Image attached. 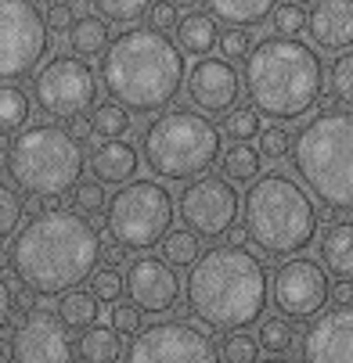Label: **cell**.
<instances>
[{
    "label": "cell",
    "mask_w": 353,
    "mask_h": 363,
    "mask_svg": "<svg viewBox=\"0 0 353 363\" xmlns=\"http://www.w3.org/2000/svg\"><path fill=\"white\" fill-rule=\"evenodd\" d=\"M101 267L97 227L69 209L36 213L8 245V270L36 298H58L76 291Z\"/></svg>",
    "instance_id": "cell-1"
},
{
    "label": "cell",
    "mask_w": 353,
    "mask_h": 363,
    "mask_svg": "<svg viewBox=\"0 0 353 363\" xmlns=\"http://www.w3.org/2000/svg\"><path fill=\"white\" fill-rule=\"evenodd\" d=\"M184 298L202 328L234 335L264 317L271 298V274L252 248L213 245L188 270Z\"/></svg>",
    "instance_id": "cell-2"
},
{
    "label": "cell",
    "mask_w": 353,
    "mask_h": 363,
    "mask_svg": "<svg viewBox=\"0 0 353 363\" xmlns=\"http://www.w3.org/2000/svg\"><path fill=\"white\" fill-rule=\"evenodd\" d=\"M97 76L109 101L137 116H159L184 90L188 65L184 50L166 33L156 26H130L101 55Z\"/></svg>",
    "instance_id": "cell-3"
},
{
    "label": "cell",
    "mask_w": 353,
    "mask_h": 363,
    "mask_svg": "<svg viewBox=\"0 0 353 363\" xmlns=\"http://www.w3.org/2000/svg\"><path fill=\"white\" fill-rule=\"evenodd\" d=\"M241 90L249 105L278 126L307 119L325 97V62L317 47L303 40L267 36L249 50L241 69Z\"/></svg>",
    "instance_id": "cell-4"
},
{
    "label": "cell",
    "mask_w": 353,
    "mask_h": 363,
    "mask_svg": "<svg viewBox=\"0 0 353 363\" xmlns=\"http://www.w3.org/2000/svg\"><path fill=\"white\" fill-rule=\"evenodd\" d=\"M292 169L328 213H353V108H317L292 137Z\"/></svg>",
    "instance_id": "cell-5"
},
{
    "label": "cell",
    "mask_w": 353,
    "mask_h": 363,
    "mask_svg": "<svg viewBox=\"0 0 353 363\" xmlns=\"http://www.w3.org/2000/svg\"><path fill=\"white\" fill-rule=\"evenodd\" d=\"M241 227L267 259H292L317 238V205L295 177L271 169L249 184L241 198Z\"/></svg>",
    "instance_id": "cell-6"
},
{
    "label": "cell",
    "mask_w": 353,
    "mask_h": 363,
    "mask_svg": "<svg viewBox=\"0 0 353 363\" xmlns=\"http://www.w3.org/2000/svg\"><path fill=\"white\" fill-rule=\"evenodd\" d=\"M4 169L29 198H62L83 180L87 151L58 123H29L8 140Z\"/></svg>",
    "instance_id": "cell-7"
},
{
    "label": "cell",
    "mask_w": 353,
    "mask_h": 363,
    "mask_svg": "<svg viewBox=\"0 0 353 363\" xmlns=\"http://www.w3.org/2000/svg\"><path fill=\"white\" fill-rule=\"evenodd\" d=\"M141 155L156 180L188 184L220 162L224 133L210 116L195 108H166L144 126Z\"/></svg>",
    "instance_id": "cell-8"
},
{
    "label": "cell",
    "mask_w": 353,
    "mask_h": 363,
    "mask_svg": "<svg viewBox=\"0 0 353 363\" xmlns=\"http://www.w3.org/2000/svg\"><path fill=\"white\" fill-rule=\"evenodd\" d=\"M173 227V194L163 180H130L105 205V230L126 252L156 248Z\"/></svg>",
    "instance_id": "cell-9"
},
{
    "label": "cell",
    "mask_w": 353,
    "mask_h": 363,
    "mask_svg": "<svg viewBox=\"0 0 353 363\" xmlns=\"http://www.w3.org/2000/svg\"><path fill=\"white\" fill-rule=\"evenodd\" d=\"M33 105L50 123H69L76 116H87V108L97 105V72L87 58L50 55L33 72Z\"/></svg>",
    "instance_id": "cell-10"
},
{
    "label": "cell",
    "mask_w": 353,
    "mask_h": 363,
    "mask_svg": "<svg viewBox=\"0 0 353 363\" xmlns=\"http://www.w3.org/2000/svg\"><path fill=\"white\" fill-rule=\"evenodd\" d=\"M50 29L36 0H0V83H15L47 62Z\"/></svg>",
    "instance_id": "cell-11"
},
{
    "label": "cell",
    "mask_w": 353,
    "mask_h": 363,
    "mask_svg": "<svg viewBox=\"0 0 353 363\" xmlns=\"http://www.w3.org/2000/svg\"><path fill=\"white\" fill-rule=\"evenodd\" d=\"M123 363H224L220 345L191 320H156L123 349Z\"/></svg>",
    "instance_id": "cell-12"
},
{
    "label": "cell",
    "mask_w": 353,
    "mask_h": 363,
    "mask_svg": "<svg viewBox=\"0 0 353 363\" xmlns=\"http://www.w3.org/2000/svg\"><path fill=\"white\" fill-rule=\"evenodd\" d=\"M238 209H241V198L234 184L217 173H202L188 180L184 191L177 194V216L195 238H206V241L224 238L238 223Z\"/></svg>",
    "instance_id": "cell-13"
},
{
    "label": "cell",
    "mask_w": 353,
    "mask_h": 363,
    "mask_svg": "<svg viewBox=\"0 0 353 363\" xmlns=\"http://www.w3.org/2000/svg\"><path fill=\"white\" fill-rule=\"evenodd\" d=\"M271 298L285 320H314L332 298L328 270L310 255L281 259L271 277Z\"/></svg>",
    "instance_id": "cell-14"
},
{
    "label": "cell",
    "mask_w": 353,
    "mask_h": 363,
    "mask_svg": "<svg viewBox=\"0 0 353 363\" xmlns=\"http://www.w3.org/2000/svg\"><path fill=\"white\" fill-rule=\"evenodd\" d=\"M11 363H72L76 342L50 309H26L8 335Z\"/></svg>",
    "instance_id": "cell-15"
},
{
    "label": "cell",
    "mask_w": 353,
    "mask_h": 363,
    "mask_svg": "<svg viewBox=\"0 0 353 363\" xmlns=\"http://www.w3.org/2000/svg\"><path fill=\"white\" fill-rule=\"evenodd\" d=\"M180 277L177 270L159 255H137L126 263V274H123V295L126 302H134L141 313H151V317H163L180 302Z\"/></svg>",
    "instance_id": "cell-16"
},
{
    "label": "cell",
    "mask_w": 353,
    "mask_h": 363,
    "mask_svg": "<svg viewBox=\"0 0 353 363\" xmlns=\"http://www.w3.org/2000/svg\"><path fill=\"white\" fill-rule=\"evenodd\" d=\"M188 101L202 116H227L241 97V76L227 58H198L184 76Z\"/></svg>",
    "instance_id": "cell-17"
},
{
    "label": "cell",
    "mask_w": 353,
    "mask_h": 363,
    "mask_svg": "<svg viewBox=\"0 0 353 363\" xmlns=\"http://www.w3.org/2000/svg\"><path fill=\"white\" fill-rule=\"evenodd\" d=\"M303 363H353V306H335L307 324L299 338Z\"/></svg>",
    "instance_id": "cell-18"
},
{
    "label": "cell",
    "mask_w": 353,
    "mask_h": 363,
    "mask_svg": "<svg viewBox=\"0 0 353 363\" xmlns=\"http://www.w3.org/2000/svg\"><path fill=\"white\" fill-rule=\"evenodd\" d=\"M307 36L317 50H353V0H314L307 15Z\"/></svg>",
    "instance_id": "cell-19"
},
{
    "label": "cell",
    "mask_w": 353,
    "mask_h": 363,
    "mask_svg": "<svg viewBox=\"0 0 353 363\" xmlns=\"http://www.w3.org/2000/svg\"><path fill=\"white\" fill-rule=\"evenodd\" d=\"M87 169L94 173V180L105 187V184H130L141 169V151L119 137V140H105V144H97L90 151V159H87Z\"/></svg>",
    "instance_id": "cell-20"
},
{
    "label": "cell",
    "mask_w": 353,
    "mask_h": 363,
    "mask_svg": "<svg viewBox=\"0 0 353 363\" xmlns=\"http://www.w3.org/2000/svg\"><path fill=\"white\" fill-rule=\"evenodd\" d=\"M321 267L339 281H353V220H335L321 230L317 241Z\"/></svg>",
    "instance_id": "cell-21"
},
{
    "label": "cell",
    "mask_w": 353,
    "mask_h": 363,
    "mask_svg": "<svg viewBox=\"0 0 353 363\" xmlns=\"http://www.w3.org/2000/svg\"><path fill=\"white\" fill-rule=\"evenodd\" d=\"M220 43V26L210 11H188L177 22V47L195 58H210Z\"/></svg>",
    "instance_id": "cell-22"
},
{
    "label": "cell",
    "mask_w": 353,
    "mask_h": 363,
    "mask_svg": "<svg viewBox=\"0 0 353 363\" xmlns=\"http://www.w3.org/2000/svg\"><path fill=\"white\" fill-rule=\"evenodd\" d=\"M202 4H206V11L224 26L252 29V26H260L274 15L278 0H202Z\"/></svg>",
    "instance_id": "cell-23"
},
{
    "label": "cell",
    "mask_w": 353,
    "mask_h": 363,
    "mask_svg": "<svg viewBox=\"0 0 353 363\" xmlns=\"http://www.w3.org/2000/svg\"><path fill=\"white\" fill-rule=\"evenodd\" d=\"M69 47H72V55L76 58H97V55H105L109 43H112V29L109 22L101 18V15H76V22L69 26Z\"/></svg>",
    "instance_id": "cell-24"
},
{
    "label": "cell",
    "mask_w": 353,
    "mask_h": 363,
    "mask_svg": "<svg viewBox=\"0 0 353 363\" xmlns=\"http://www.w3.org/2000/svg\"><path fill=\"white\" fill-rule=\"evenodd\" d=\"M76 356L83 363H119L123 359V335H116L112 328H87L76 342Z\"/></svg>",
    "instance_id": "cell-25"
},
{
    "label": "cell",
    "mask_w": 353,
    "mask_h": 363,
    "mask_svg": "<svg viewBox=\"0 0 353 363\" xmlns=\"http://www.w3.org/2000/svg\"><path fill=\"white\" fill-rule=\"evenodd\" d=\"M97 317H101V302L90 291H83V288L62 295V302H58V320L69 331H87V328L97 324Z\"/></svg>",
    "instance_id": "cell-26"
},
{
    "label": "cell",
    "mask_w": 353,
    "mask_h": 363,
    "mask_svg": "<svg viewBox=\"0 0 353 363\" xmlns=\"http://www.w3.org/2000/svg\"><path fill=\"white\" fill-rule=\"evenodd\" d=\"M29 94L18 83H0V133H18L29 126Z\"/></svg>",
    "instance_id": "cell-27"
},
{
    "label": "cell",
    "mask_w": 353,
    "mask_h": 363,
    "mask_svg": "<svg viewBox=\"0 0 353 363\" xmlns=\"http://www.w3.org/2000/svg\"><path fill=\"white\" fill-rule=\"evenodd\" d=\"M260 151L252 144H231L224 155H220V177L231 180V184H252L260 177Z\"/></svg>",
    "instance_id": "cell-28"
},
{
    "label": "cell",
    "mask_w": 353,
    "mask_h": 363,
    "mask_svg": "<svg viewBox=\"0 0 353 363\" xmlns=\"http://www.w3.org/2000/svg\"><path fill=\"white\" fill-rule=\"evenodd\" d=\"M159 245H163V255H159V259H166L173 270H184V267L191 270L195 259L202 255V245H198V238H195L188 227H184V230H170Z\"/></svg>",
    "instance_id": "cell-29"
},
{
    "label": "cell",
    "mask_w": 353,
    "mask_h": 363,
    "mask_svg": "<svg viewBox=\"0 0 353 363\" xmlns=\"http://www.w3.org/2000/svg\"><path fill=\"white\" fill-rule=\"evenodd\" d=\"M325 90H328V97L335 101V105L353 108V50L335 55V62L325 76Z\"/></svg>",
    "instance_id": "cell-30"
},
{
    "label": "cell",
    "mask_w": 353,
    "mask_h": 363,
    "mask_svg": "<svg viewBox=\"0 0 353 363\" xmlns=\"http://www.w3.org/2000/svg\"><path fill=\"white\" fill-rule=\"evenodd\" d=\"M90 133L101 137V140H119L130 133V112L123 105H116V101H109V105H97L90 112Z\"/></svg>",
    "instance_id": "cell-31"
},
{
    "label": "cell",
    "mask_w": 353,
    "mask_h": 363,
    "mask_svg": "<svg viewBox=\"0 0 353 363\" xmlns=\"http://www.w3.org/2000/svg\"><path fill=\"white\" fill-rule=\"evenodd\" d=\"M22 220H26V198L15 191V184L0 180V241L15 238Z\"/></svg>",
    "instance_id": "cell-32"
},
{
    "label": "cell",
    "mask_w": 353,
    "mask_h": 363,
    "mask_svg": "<svg viewBox=\"0 0 353 363\" xmlns=\"http://www.w3.org/2000/svg\"><path fill=\"white\" fill-rule=\"evenodd\" d=\"M260 112L252 108V105H238L224 116V137H231V144H249L252 137H260Z\"/></svg>",
    "instance_id": "cell-33"
},
{
    "label": "cell",
    "mask_w": 353,
    "mask_h": 363,
    "mask_svg": "<svg viewBox=\"0 0 353 363\" xmlns=\"http://www.w3.org/2000/svg\"><path fill=\"white\" fill-rule=\"evenodd\" d=\"M90 4H94V11L105 18V22H123V26H130V22L144 18L156 0H90Z\"/></svg>",
    "instance_id": "cell-34"
},
{
    "label": "cell",
    "mask_w": 353,
    "mask_h": 363,
    "mask_svg": "<svg viewBox=\"0 0 353 363\" xmlns=\"http://www.w3.org/2000/svg\"><path fill=\"white\" fill-rule=\"evenodd\" d=\"M260 349H267V352H274V356H281V352H292V345H295V331H292V320H285V317H267V320H260Z\"/></svg>",
    "instance_id": "cell-35"
},
{
    "label": "cell",
    "mask_w": 353,
    "mask_h": 363,
    "mask_svg": "<svg viewBox=\"0 0 353 363\" xmlns=\"http://www.w3.org/2000/svg\"><path fill=\"white\" fill-rule=\"evenodd\" d=\"M105 205H109V194H105V187H101L97 180H80L76 184V191H72V213H80V216H97V213H105Z\"/></svg>",
    "instance_id": "cell-36"
},
{
    "label": "cell",
    "mask_w": 353,
    "mask_h": 363,
    "mask_svg": "<svg viewBox=\"0 0 353 363\" xmlns=\"http://www.w3.org/2000/svg\"><path fill=\"white\" fill-rule=\"evenodd\" d=\"M271 26H274V36L281 40H299L307 33V11L299 4H278L274 15H271Z\"/></svg>",
    "instance_id": "cell-37"
},
{
    "label": "cell",
    "mask_w": 353,
    "mask_h": 363,
    "mask_svg": "<svg viewBox=\"0 0 353 363\" xmlns=\"http://www.w3.org/2000/svg\"><path fill=\"white\" fill-rule=\"evenodd\" d=\"M220 359L224 363H260V342H256V335H241V331L227 335L224 345H220Z\"/></svg>",
    "instance_id": "cell-38"
},
{
    "label": "cell",
    "mask_w": 353,
    "mask_h": 363,
    "mask_svg": "<svg viewBox=\"0 0 353 363\" xmlns=\"http://www.w3.org/2000/svg\"><path fill=\"white\" fill-rule=\"evenodd\" d=\"M90 295L97 298V302H119V295H123V277H119V270H109V267H97L94 270V277H90Z\"/></svg>",
    "instance_id": "cell-39"
},
{
    "label": "cell",
    "mask_w": 353,
    "mask_h": 363,
    "mask_svg": "<svg viewBox=\"0 0 353 363\" xmlns=\"http://www.w3.org/2000/svg\"><path fill=\"white\" fill-rule=\"evenodd\" d=\"M109 328L116 335H137L144 328V313L134 302H112V313H109Z\"/></svg>",
    "instance_id": "cell-40"
},
{
    "label": "cell",
    "mask_w": 353,
    "mask_h": 363,
    "mask_svg": "<svg viewBox=\"0 0 353 363\" xmlns=\"http://www.w3.org/2000/svg\"><path fill=\"white\" fill-rule=\"evenodd\" d=\"M220 50H224V58L234 65L238 58H249V50H252V33L249 29H234V26H227L224 33H220V43H217Z\"/></svg>",
    "instance_id": "cell-41"
},
{
    "label": "cell",
    "mask_w": 353,
    "mask_h": 363,
    "mask_svg": "<svg viewBox=\"0 0 353 363\" xmlns=\"http://www.w3.org/2000/svg\"><path fill=\"white\" fill-rule=\"evenodd\" d=\"M292 151V137H288V130L285 126H264L260 130V155L264 159H285V155Z\"/></svg>",
    "instance_id": "cell-42"
},
{
    "label": "cell",
    "mask_w": 353,
    "mask_h": 363,
    "mask_svg": "<svg viewBox=\"0 0 353 363\" xmlns=\"http://www.w3.org/2000/svg\"><path fill=\"white\" fill-rule=\"evenodd\" d=\"M148 18H151V26H156L159 33H166V29H173L180 22V15H177V8L170 4V0H156L151 11H148Z\"/></svg>",
    "instance_id": "cell-43"
},
{
    "label": "cell",
    "mask_w": 353,
    "mask_h": 363,
    "mask_svg": "<svg viewBox=\"0 0 353 363\" xmlns=\"http://www.w3.org/2000/svg\"><path fill=\"white\" fill-rule=\"evenodd\" d=\"M15 309H18V295L8 284V277H0V331H8V324L15 320Z\"/></svg>",
    "instance_id": "cell-44"
},
{
    "label": "cell",
    "mask_w": 353,
    "mask_h": 363,
    "mask_svg": "<svg viewBox=\"0 0 353 363\" xmlns=\"http://www.w3.org/2000/svg\"><path fill=\"white\" fill-rule=\"evenodd\" d=\"M72 22H76L72 4H50V11H47V29L50 33H69Z\"/></svg>",
    "instance_id": "cell-45"
},
{
    "label": "cell",
    "mask_w": 353,
    "mask_h": 363,
    "mask_svg": "<svg viewBox=\"0 0 353 363\" xmlns=\"http://www.w3.org/2000/svg\"><path fill=\"white\" fill-rule=\"evenodd\" d=\"M101 263H105L109 270H119V267L126 263V248H123V245H116V241H112L109 248L101 245Z\"/></svg>",
    "instance_id": "cell-46"
},
{
    "label": "cell",
    "mask_w": 353,
    "mask_h": 363,
    "mask_svg": "<svg viewBox=\"0 0 353 363\" xmlns=\"http://www.w3.org/2000/svg\"><path fill=\"white\" fill-rule=\"evenodd\" d=\"M332 298H335V306H353V281L332 284Z\"/></svg>",
    "instance_id": "cell-47"
},
{
    "label": "cell",
    "mask_w": 353,
    "mask_h": 363,
    "mask_svg": "<svg viewBox=\"0 0 353 363\" xmlns=\"http://www.w3.org/2000/svg\"><path fill=\"white\" fill-rule=\"evenodd\" d=\"M65 130L83 144V137H90V119H87V116H76V119H69V123H65Z\"/></svg>",
    "instance_id": "cell-48"
},
{
    "label": "cell",
    "mask_w": 353,
    "mask_h": 363,
    "mask_svg": "<svg viewBox=\"0 0 353 363\" xmlns=\"http://www.w3.org/2000/svg\"><path fill=\"white\" fill-rule=\"evenodd\" d=\"M224 238H227V245H234V248H245V245H249V234H245V227H238V223H234Z\"/></svg>",
    "instance_id": "cell-49"
},
{
    "label": "cell",
    "mask_w": 353,
    "mask_h": 363,
    "mask_svg": "<svg viewBox=\"0 0 353 363\" xmlns=\"http://www.w3.org/2000/svg\"><path fill=\"white\" fill-rule=\"evenodd\" d=\"M170 4L180 11V8H188V11H195V4H198V0H170Z\"/></svg>",
    "instance_id": "cell-50"
},
{
    "label": "cell",
    "mask_w": 353,
    "mask_h": 363,
    "mask_svg": "<svg viewBox=\"0 0 353 363\" xmlns=\"http://www.w3.org/2000/svg\"><path fill=\"white\" fill-rule=\"evenodd\" d=\"M0 363H11V349H8V342H0Z\"/></svg>",
    "instance_id": "cell-51"
},
{
    "label": "cell",
    "mask_w": 353,
    "mask_h": 363,
    "mask_svg": "<svg viewBox=\"0 0 353 363\" xmlns=\"http://www.w3.org/2000/svg\"><path fill=\"white\" fill-rule=\"evenodd\" d=\"M260 363H292V359H285V356H271V359H260Z\"/></svg>",
    "instance_id": "cell-52"
},
{
    "label": "cell",
    "mask_w": 353,
    "mask_h": 363,
    "mask_svg": "<svg viewBox=\"0 0 353 363\" xmlns=\"http://www.w3.org/2000/svg\"><path fill=\"white\" fill-rule=\"evenodd\" d=\"M43 4H72V0H43Z\"/></svg>",
    "instance_id": "cell-53"
},
{
    "label": "cell",
    "mask_w": 353,
    "mask_h": 363,
    "mask_svg": "<svg viewBox=\"0 0 353 363\" xmlns=\"http://www.w3.org/2000/svg\"><path fill=\"white\" fill-rule=\"evenodd\" d=\"M288 4H299L303 8V4H314V0H288Z\"/></svg>",
    "instance_id": "cell-54"
},
{
    "label": "cell",
    "mask_w": 353,
    "mask_h": 363,
    "mask_svg": "<svg viewBox=\"0 0 353 363\" xmlns=\"http://www.w3.org/2000/svg\"><path fill=\"white\" fill-rule=\"evenodd\" d=\"M0 267H8V255L4 252H0Z\"/></svg>",
    "instance_id": "cell-55"
}]
</instances>
